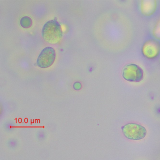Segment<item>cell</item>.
<instances>
[{
  "instance_id": "8992f818",
  "label": "cell",
  "mask_w": 160,
  "mask_h": 160,
  "mask_svg": "<svg viewBox=\"0 0 160 160\" xmlns=\"http://www.w3.org/2000/svg\"><path fill=\"white\" fill-rule=\"evenodd\" d=\"M144 2L142 3V11L143 13L148 15L152 14L156 8L155 1H148Z\"/></svg>"
},
{
  "instance_id": "7a4b0ae2",
  "label": "cell",
  "mask_w": 160,
  "mask_h": 160,
  "mask_svg": "<svg viewBox=\"0 0 160 160\" xmlns=\"http://www.w3.org/2000/svg\"><path fill=\"white\" fill-rule=\"evenodd\" d=\"M121 129L125 137L130 140H141L146 136L147 133L145 127L137 123H127L122 127Z\"/></svg>"
},
{
  "instance_id": "3957f363",
  "label": "cell",
  "mask_w": 160,
  "mask_h": 160,
  "mask_svg": "<svg viewBox=\"0 0 160 160\" xmlns=\"http://www.w3.org/2000/svg\"><path fill=\"white\" fill-rule=\"evenodd\" d=\"M122 76L126 81L137 83L143 80L144 72L142 68L137 64H128L123 68Z\"/></svg>"
},
{
  "instance_id": "ba28073f",
  "label": "cell",
  "mask_w": 160,
  "mask_h": 160,
  "mask_svg": "<svg viewBox=\"0 0 160 160\" xmlns=\"http://www.w3.org/2000/svg\"></svg>"
},
{
  "instance_id": "52a82bcc",
  "label": "cell",
  "mask_w": 160,
  "mask_h": 160,
  "mask_svg": "<svg viewBox=\"0 0 160 160\" xmlns=\"http://www.w3.org/2000/svg\"><path fill=\"white\" fill-rule=\"evenodd\" d=\"M20 25L24 28H29L32 26V21L29 17H24L21 18L20 21Z\"/></svg>"
},
{
  "instance_id": "6da1fadb",
  "label": "cell",
  "mask_w": 160,
  "mask_h": 160,
  "mask_svg": "<svg viewBox=\"0 0 160 160\" xmlns=\"http://www.w3.org/2000/svg\"><path fill=\"white\" fill-rule=\"evenodd\" d=\"M42 34L45 42L56 44L59 42L62 38V31L61 25L55 19L49 20L44 25Z\"/></svg>"
},
{
  "instance_id": "5b68a950",
  "label": "cell",
  "mask_w": 160,
  "mask_h": 160,
  "mask_svg": "<svg viewBox=\"0 0 160 160\" xmlns=\"http://www.w3.org/2000/svg\"><path fill=\"white\" fill-rule=\"evenodd\" d=\"M160 51V45L157 41L153 40L146 42L142 48L143 55L149 59L154 58L157 57Z\"/></svg>"
},
{
  "instance_id": "277c9868",
  "label": "cell",
  "mask_w": 160,
  "mask_h": 160,
  "mask_svg": "<svg viewBox=\"0 0 160 160\" xmlns=\"http://www.w3.org/2000/svg\"><path fill=\"white\" fill-rule=\"evenodd\" d=\"M56 51L51 47L44 48L40 53L37 60V64L41 68H48L54 63L56 59Z\"/></svg>"
}]
</instances>
